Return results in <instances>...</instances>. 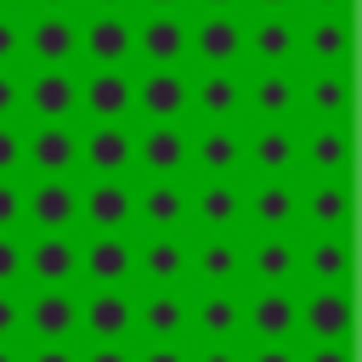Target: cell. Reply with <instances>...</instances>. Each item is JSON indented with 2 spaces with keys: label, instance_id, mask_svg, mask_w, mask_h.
I'll list each match as a JSON object with an SVG mask.
<instances>
[{
  "label": "cell",
  "instance_id": "obj_1",
  "mask_svg": "<svg viewBox=\"0 0 362 362\" xmlns=\"http://www.w3.org/2000/svg\"><path fill=\"white\" fill-rule=\"evenodd\" d=\"M243 181H300V124L243 119Z\"/></svg>",
  "mask_w": 362,
  "mask_h": 362
},
{
  "label": "cell",
  "instance_id": "obj_2",
  "mask_svg": "<svg viewBox=\"0 0 362 362\" xmlns=\"http://www.w3.org/2000/svg\"><path fill=\"white\" fill-rule=\"evenodd\" d=\"M23 175L28 181H79V124H28L23 119Z\"/></svg>",
  "mask_w": 362,
  "mask_h": 362
},
{
  "label": "cell",
  "instance_id": "obj_3",
  "mask_svg": "<svg viewBox=\"0 0 362 362\" xmlns=\"http://www.w3.org/2000/svg\"><path fill=\"white\" fill-rule=\"evenodd\" d=\"M249 124H300V68H243Z\"/></svg>",
  "mask_w": 362,
  "mask_h": 362
},
{
  "label": "cell",
  "instance_id": "obj_4",
  "mask_svg": "<svg viewBox=\"0 0 362 362\" xmlns=\"http://www.w3.org/2000/svg\"><path fill=\"white\" fill-rule=\"evenodd\" d=\"M79 175L85 181H119L136 175V124H79Z\"/></svg>",
  "mask_w": 362,
  "mask_h": 362
},
{
  "label": "cell",
  "instance_id": "obj_5",
  "mask_svg": "<svg viewBox=\"0 0 362 362\" xmlns=\"http://www.w3.org/2000/svg\"><path fill=\"white\" fill-rule=\"evenodd\" d=\"M192 288H243V232H187Z\"/></svg>",
  "mask_w": 362,
  "mask_h": 362
},
{
  "label": "cell",
  "instance_id": "obj_6",
  "mask_svg": "<svg viewBox=\"0 0 362 362\" xmlns=\"http://www.w3.org/2000/svg\"><path fill=\"white\" fill-rule=\"evenodd\" d=\"M23 119L28 124H79V74L74 68H23Z\"/></svg>",
  "mask_w": 362,
  "mask_h": 362
},
{
  "label": "cell",
  "instance_id": "obj_7",
  "mask_svg": "<svg viewBox=\"0 0 362 362\" xmlns=\"http://www.w3.org/2000/svg\"><path fill=\"white\" fill-rule=\"evenodd\" d=\"M187 119L192 124H243V68H192Z\"/></svg>",
  "mask_w": 362,
  "mask_h": 362
},
{
  "label": "cell",
  "instance_id": "obj_8",
  "mask_svg": "<svg viewBox=\"0 0 362 362\" xmlns=\"http://www.w3.org/2000/svg\"><path fill=\"white\" fill-rule=\"evenodd\" d=\"M300 232V181H243V238Z\"/></svg>",
  "mask_w": 362,
  "mask_h": 362
},
{
  "label": "cell",
  "instance_id": "obj_9",
  "mask_svg": "<svg viewBox=\"0 0 362 362\" xmlns=\"http://www.w3.org/2000/svg\"><path fill=\"white\" fill-rule=\"evenodd\" d=\"M243 175V124H192L187 130V181Z\"/></svg>",
  "mask_w": 362,
  "mask_h": 362
},
{
  "label": "cell",
  "instance_id": "obj_10",
  "mask_svg": "<svg viewBox=\"0 0 362 362\" xmlns=\"http://www.w3.org/2000/svg\"><path fill=\"white\" fill-rule=\"evenodd\" d=\"M300 175L351 181V119H300Z\"/></svg>",
  "mask_w": 362,
  "mask_h": 362
},
{
  "label": "cell",
  "instance_id": "obj_11",
  "mask_svg": "<svg viewBox=\"0 0 362 362\" xmlns=\"http://www.w3.org/2000/svg\"><path fill=\"white\" fill-rule=\"evenodd\" d=\"M23 339L74 345L79 339V288H28L23 294Z\"/></svg>",
  "mask_w": 362,
  "mask_h": 362
},
{
  "label": "cell",
  "instance_id": "obj_12",
  "mask_svg": "<svg viewBox=\"0 0 362 362\" xmlns=\"http://www.w3.org/2000/svg\"><path fill=\"white\" fill-rule=\"evenodd\" d=\"M23 62L28 68H74L79 62V17L28 11L23 17Z\"/></svg>",
  "mask_w": 362,
  "mask_h": 362
},
{
  "label": "cell",
  "instance_id": "obj_13",
  "mask_svg": "<svg viewBox=\"0 0 362 362\" xmlns=\"http://www.w3.org/2000/svg\"><path fill=\"white\" fill-rule=\"evenodd\" d=\"M187 57L198 68H243V11L187 17Z\"/></svg>",
  "mask_w": 362,
  "mask_h": 362
},
{
  "label": "cell",
  "instance_id": "obj_14",
  "mask_svg": "<svg viewBox=\"0 0 362 362\" xmlns=\"http://www.w3.org/2000/svg\"><path fill=\"white\" fill-rule=\"evenodd\" d=\"M79 62H90V68H130L136 62V17H124V11H85L79 17Z\"/></svg>",
  "mask_w": 362,
  "mask_h": 362
},
{
  "label": "cell",
  "instance_id": "obj_15",
  "mask_svg": "<svg viewBox=\"0 0 362 362\" xmlns=\"http://www.w3.org/2000/svg\"><path fill=\"white\" fill-rule=\"evenodd\" d=\"M130 113H141V124H187V68L130 74Z\"/></svg>",
  "mask_w": 362,
  "mask_h": 362
},
{
  "label": "cell",
  "instance_id": "obj_16",
  "mask_svg": "<svg viewBox=\"0 0 362 362\" xmlns=\"http://www.w3.org/2000/svg\"><path fill=\"white\" fill-rule=\"evenodd\" d=\"M294 311H300L294 339H305V345H345L351 339V317H356L351 288H300Z\"/></svg>",
  "mask_w": 362,
  "mask_h": 362
},
{
  "label": "cell",
  "instance_id": "obj_17",
  "mask_svg": "<svg viewBox=\"0 0 362 362\" xmlns=\"http://www.w3.org/2000/svg\"><path fill=\"white\" fill-rule=\"evenodd\" d=\"M294 238H351V181L300 175V232Z\"/></svg>",
  "mask_w": 362,
  "mask_h": 362
},
{
  "label": "cell",
  "instance_id": "obj_18",
  "mask_svg": "<svg viewBox=\"0 0 362 362\" xmlns=\"http://www.w3.org/2000/svg\"><path fill=\"white\" fill-rule=\"evenodd\" d=\"M23 277L34 288H74L79 283V238L74 232H34V238H23Z\"/></svg>",
  "mask_w": 362,
  "mask_h": 362
},
{
  "label": "cell",
  "instance_id": "obj_19",
  "mask_svg": "<svg viewBox=\"0 0 362 362\" xmlns=\"http://www.w3.org/2000/svg\"><path fill=\"white\" fill-rule=\"evenodd\" d=\"M187 334H192V345L243 339V288H198V294H187Z\"/></svg>",
  "mask_w": 362,
  "mask_h": 362
},
{
  "label": "cell",
  "instance_id": "obj_20",
  "mask_svg": "<svg viewBox=\"0 0 362 362\" xmlns=\"http://www.w3.org/2000/svg\"><path fill=\"white\" fill-rule=\"evenodd\" d=\"M243 68H300V17H243Z\"/></svg>",
  "mask_w": 362,
  "mask_h": 362
},
{
  "label": "cell",
  "instance_id": "obj_21",
  "mask_svg": "<svg viewBox=\"0 0 362 362\" xmlns=\"http://www.w3.org/2000/svg\"><path fill=\"white\" fill-rule=\"evenodd\" d=\"M187 232H243V175L187 181Z\"/></svg>",
  "mask_w": 362,
  "mask_h": 362
},
{
  "label": "cell",
  "instance_id": "obj_22",
  "mask_svg": "<svg viewBox=\"0 0 362 362\" xmlns=\"http://www.w3.org/2000/svg\"><path fill=\"white\" fill-rule=\"evenodd\" d=\"M136 272V238L130 232H90L79 243V283L85 288H124Z\"/></svg>",
  "mask_w": 362,
  "mask_h": 362
},
{
  "label": "cell",
  "instance_id": "obj_23",
  "mask_svg": "<svg viewBox=\"0 0 362 362\" xmlns=\"http://www.w3.org/2000/svg\"><path fill=\"white\" fill-rule=\"evenodd\" d=\"M243 288H300V238H243Z\"/></svg>",
  "mask_w": 362,
  "mask_h": 362
},
{
  "label": "cell",
  "instance_id": "obj_24",
  "mask_svg": "<svg viewBox=\"0 0 362 362\" xmlns=\"http://www.w3.org/2000/svg\"><path fill=\"white\" fill-rule=\"evenodd\" d=\"M300 328L294 288H243V339L249 345H288Z\"/></svg>",
  "mask_w": 362,
  "mask_h": 362
},
{
  "label": "cell",
  "instance_id": "obj_25",
  "mask_svg": "<svg viewBox=\"0 0 362 362\" xmlns=\"http://www.w3.org/2000/svg\"><path fill=\"white\" fill-rule=\"evenodd\" d=\"M23 226L28 232H74L79 226V181H28L23 175Z\"/></svg>",
  "mask_w": 362,
  "mask_h": 362
},
{
  "label": "cell",
  "instance_id": "obj_26",
  "mask_svg": "<svg viewBox=\"0 0 362 362\" xmlns=\"http://www.w3.org/2000/svg\"><path fill=\"white\" fill-rule=\"evenodd\" d=\"M130 209H136V175L79 181V226L85 232H130Z\"/></svg>",
  "mask_w": 362,
  "mask_h": 362
},
{
  "label": "cell",
  "instance_id": "obj_27",
  "mask_svg": "<svg viewBox=\"0 0 362 362\" xmlns=\"http://www.w3.org/2000/svg\"><path fill=\"white\" fill-rule=\"evenodd\" d=\"M136 175L181 181L187 175V124H141L136 130Z\"/></svg>",
  "mask_w": 362,
  "mask_h": 362
},
{
  "label": "cell",
  "instance_id": "obj_28",
  "mask_svg": "<svg viewBox=\"0 0 362 362\" xmlns=\"http://www.w3.org/2000/svg\"><path fill=\"white\" fill-rule=\"evenodd\" d=\"M130 277L147 288H187V232H141Z\"/></svg>",
  "mask_w": 362,
  "mask_h": 362
},
{
  "label": "cell",
  "instance_id": "obj_29",
  "mask_svg": "<svg viewBox=\"0 0 362 362\" xmlns=\"http://www.w3.org/2000/svg\"><path fill=\"white\" fill-rule=\"evenodd\" d=\"M79 334L130 345V334H136V294L130 288H85L79 294Z\"/></svg>",
  "mask_w": 362,
  "mask_h": 362
},
{
  "label": "cell",
  "instance_id": "obj_30",
  "mask_svg": "<svg viewBox=\"0 0 362 362\" xmlns=\"http://www.w3.org/2000/svg\"><path fill=\"white\" fill-rule=\"evenodd\" d=\"M130 119V68H85L79 74V124Z\"/></svg>",
  "mask_w": 362,
  "mask_h": 362
},
{
  "label": "cell",
  "instance_id": "obj_31",
  "mask_svg": "<svg viewBox=\"0 0 362 362\" xmlns=\"http://www.w3.org/2000/svg\"><path fill=\"white\" fill-rule=\"evenodd\" d=\"M136 57L147 68H181L187 62V11H141L136 17Z\"/></svg>",
  "mask_w": 362,
  "mask_h": 362
},
{
  "label": "cell",
  "instance_id": "obj_32",
  "mask_svg": "<svg viewBox=\"0 0 362 362\" xmlns=\"http://www.w3.org/2000/svg\"><path fill=\"white\" fill-rule=\"evenodd\" d=\"M130 226H141V232H187V175L181 181H136Z\"/></svg>",
  "mask_w": 362,
  "mask_h": 362
},
{
  "label": "cell",
  "instance_id": "obj_33",
  "mask_svg": "<svg viewBox=\"0 0 362 362\" xmlns=\"http://www.w3.org/2000/svg\"><path fill=\"white\" fill-rule=\"evenodd\" d=\"M300 68H351V17H300Z\"/></svg>",
  "mask_w": 362,
  "mask_h": 362
},
{
  "label": "cell",
  "instance_id": "obj_34",
  "mask_svg": "<svg viewBox=\"0 0 362 362\" xmlns=\"http://www.w3.org/2000/svg\"><path fill=\"white\" fill-rule=\"evenodd\" d=\"M300 119H351V68H305Z\"/></svg>",
  "mask_w": 362,
  "mask_h": 362
},
{
  "label": "cell",
  "instance_id": "obj_35",
  "mask_svg": "<svg viewBox=\"0 0 362 362\" xmlns=\"http://www.w3.org/2000/svg\"><path fill=\"white\" fill-rule=\"evenodd\" d=\"M305 288H351V238H300Z\"/></svg>",
  "mask_w": 362,
  "mask_h": 362
},
{
  "label": "cell",
  "instance_id": "obj_36",
  "mask_svg": "<svg viewBox=\"0 0 362 362\" xmlns=\"http://www.w3.org/2000/svg\"><path fill=\"white\" fill-rule=\"evenodd\" d=\"M136 334L141 339H187V288L136 294Z\"/></svg>",
  "mask_w": 362,
  "mask_h": 362
},
{
  "label": "cell",
  "instance_id": "obj_37",
  "mask_svg": "<svg viewBox=\"0 0 362 362\" xmlns=\"http://www.w3.org/2000/svg\"><path fill=\"white\" fill-rule=\"evenodd\" d=\"M0 181H23V119L0 124Z\"/></svg>",
  "mask_w": 362,
  "mask_h": 362
},
{
  "label": "cell",
  "instance_id": "obj_38",
  "mask_svg": "<svg viewBox=\"0 0 362 362\" xmlns=\"http://www.w3.org/2000/svg\"><path fill=\"white\" fill-rule=\"evenodd\" d=\"M23 17L28 11H0V68H23Z\"/></svg>",
  "mask_w": 362,
  "mask_h": 362
},
{
  "label": "cell",
  "instance_id": "obj_39",
  "mask_svg": "<svg viewBox=\"0 0 362 362\" xmlns=\"http://www.w3.org/2000/svg\"><path fill=\"white\" fill-rule=\"evenodd\" d=\"M23 283V232H0V288Z\"/></svg>",
  "mask_w": 362,
  "mask_h": 362
},
{
  "label": "cell",
  "instance_id": "obj_40",
  "mask_svg": "<svg viewBox=\"0 0 362 362\" xmlns=\"http://www.w3.org/2000/svg\"><path fill=\"white\" fill-rule=\"evenodd\" d=\"M23 119V68H0V124Z\"/></svg>",
  "mask_w": 362,
  "mask_h": 362
},
{
  "label": "cell",
  "instance_id": "obj_41",
  "mask_svg": "<svg viewBox=\"0 0 362 362\" xmlns=\"http://www.w3.org/2000/svg\"><path fill=\"white\" fill-rule=\"evenodd\" d=\"M130 362H187V339H141Z\"/></svg>",
  "mask_w": 362,
  "mask_h": 362
},
{
  "label": "cell",
  "instance_id": "obj_42",
  "mask_svg": "<svg viewBox=\"0 0 362 362\" xmlns=\"http://www.w3.org/2000/svg\"><path fill=\"white\" fill-rule=\"evenodd\" d=\"M0 232H23V181H0Z\"/></svg>",
  "mask_w": 362,
  "mask_h": 362
},
{
  "label": "cell",
  "instance_id": "obj_43",
  "mask_svg": "<svg viewBox=\"0 0 362 362\" xmlns=\"http://www.w3.org/2000/svg\"><path fill=\"white\" fill-rule=\"evenodd\" d=\"M0 339H23V294L0 288Z\"/></svg>",
  "mask_w": 362,
  "mask_h": 362
},
{
  "label": "cell",
  "instance_id": "obj_44",
  "mask_svg": "<svg viewBox=\"0 0 362 362\" xmlns=\"http://www.w3.org/2000/svg\"><path fill=\"white\" fill-rule=\"evenodd\" d=\"M79 362H130V345L124 339H90V345H79Z\"/></svg>",
  "mask_w": 362,
  "mask_h": 362
},
{
  "label": "cell",
  "instance_id": "obj_45",
  "mask_svg": "<svg viewBox=\"0 0 362 362\" xmlns=\"http://www.w3.org/2000/svg\"><path fill=\"white\" fill-rule=\"evenodd\" d=\"M187 362H243V339H226V345H187Z\"/></svg>",
  "mask_w": 362,
  "mask_h": 362
},
{
  "label": "cell",
  "instance_id": "obj_46",
  "mask_svg": "<svg viewBox=\"0 0 362 362\" xmlns=\"http://www.w3.org/2000/svg\"><path fill=\"white\" fill-rule=\"evenodd\" d=\"M23 362H79V345H34V339H23Z\"/></svg>",
  "mask_w": 362,
  "mask_h": 362
},
{
  "label": "cell",
  "instance_id": "obj_47",
  "mask_svg": "<svg viewBox=\"0 0 362 362\" xmlns=\"http://www.w3.org/2000/svg\"><path fill=\"white\" fill-rule=\"evenodd\" d=\"M243 362H300V345H249L243 339Z\"/></svg>",
  "mask_w": 362,
  "mask_h": 362
},
{
  "label": "cell",
  "instance_id": "obj_48",
  "mask_svg": "<svg viewBox=\"0 0 362 362\" xmlns=\"http://www.w3.org/2000/svg\"><path fill=\"white\" fill-rule=\"evenodd\" d=\"M300 362H351V345H300Z\"/></svg>",
  "mask_w": 362,
  "mask_h": 362
},
{
  "label": "cell",
  "instance_id": "obj_49",
  "mask_svg": "<svg viewBox=\"0 0 362 362\" xmlns=\"http://www.w3.org/2000/svg\"><path fill=\"white\" fill-rule=\"evenodd\" d=\"M283 11H300V0H243V17H283Z\"/></svg>",
  "mask_w": 362,
  "mask_h": 362
},
{
  "label": "cell",
  "instance_id": "obj_50",
  "mask_svg": "<svg viewBox=\"0 0 362 362\" xmlns=\"http://www.w3.org/2000/svg\"><path fill=\"white\" fill-rule=\"evenodd\" d=\"M305 17H351V0H300Z\"/></svg>",
  "mask_w": 362,
  "mask_h": 362
},
{
  "label": "cell",
  "instance_id": "obj_51",
  "mask_svg": "<svg viewBox=\"0 0 362 362\" xmlns=\"http://www.w3.org/2000/svg\"><path fill=\"white\" fill-rule=\"evenodd\" d=\"M23 11H68V17H79V0H23Z\"/></svg>",
  "mask_w": 362,
  "mask_h": 362
},
{
  "label": "cell",
  "instance_id": "obj_52",
  "mask_svg": "<svg viewBox=\"0 0 362 362\" xmlns=\"http://www.w3.org/2000/svg\"><path fill=\"white\" fill-rule=\"evenodd\" d=\"M187 6H198V11H243V0H187Z\"/></svg>",
  "mask_w": 362,
  "mask_h": 362
},
{
  "label": "cell",
  "instance_id": "obj_53",
  "mask_svg": "<svg viewBox=\"0 0 362 362\" xmlns=\"http://www.w3.org/2000/svg\"><path fill=\"white\" fill-rule=\"evenodd\" d=\"M141 11H187V0H136Z\"/></svg>",
  "mask_w": 362,
  "mask_h": 362
},
{
  "label": "cell",
  "instance_id": "obj_54",
  "mask_svg": "<svg viewBox=\"0 0 362 362\" xmlns=\"http://www.w3.org/2000/svg\"><path fill=\"white\" fill-rule=\"evenodd\" d=\"M79 6H85V11H124L130 0H79Z\"/></svg>",
  "mask_w": 362,
  "mask_h": 362
},
{
  "label": "cell",
  "instance_id": "obj_55",
  "mask_svg": "<svg viewBox=\"0 0 362 362\" xmlns=\"http://www.w3.org/2000/svg\"><path fill=\"white\" fill-rule=\"evenodd\" d=\"M0 362H23V339H0Z\"/></svg>",
  "mask_w": 362,
  "mask_h": 362
},
{
  "label": "cell",
  "instance_id": "obj_56",
  "mask_svg": "<svg viewBox=\"0 0 362 362\" xmlns=\"http://www.w3.org/2000/svg\"><path fill=\"white\" fill-rule=\"evenodd\" d=\"M0 11H23V0H0Z\"/></svg>",
  "mask_w": 362,
  "mask_h": 362
}]
</instances>
